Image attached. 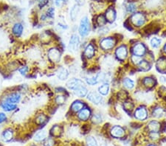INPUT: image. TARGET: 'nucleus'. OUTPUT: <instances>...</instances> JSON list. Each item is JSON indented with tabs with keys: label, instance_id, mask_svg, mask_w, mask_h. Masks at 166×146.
I'll list each match as a JSON object with an SVG mask.
<instances>
[{
	"label": "nucleus",
	"instance_id": "obj_3",
	"mask_svg": "<svg viewBox=\"0 0 166 146\" xmlns=\"http://www.w3.org/2000/svg\"><path fill=\"white\" fill-rule=\"evenodd\" d=\"M80 45V39L77 35L74 34L70 37L69 42V49L73 52H75L78 50Z\"/></svg>",
	"mask_w": 166,
	"mask_h": 146
},
{
	"label": "nucleus",
	"instance_id": "obj_16",
	"mask_svg": "<svg viewBox=\"0 0 166 146\" xmlns=\"http://www.w3.org/2000/svg\"><path fill=\"white\" fill-rule=\"evenodd\" d=\"M116 19V12L112 8H109L106 13V19L109 22H112Z\"/></svg>",
	"mask_w": 166,
	"mask_h": 146
},
{
	"label": "nucleus",
	"instance_id": "obj_47",
	"mask_svg": "<svg viewBox=\"0 0 166 146\" xmlns=\"http://www.w3.org/2000/svg\"><path fill=\"white\" fill-rule=\"evenodd\" d=\"M47 2H48L47 0H40V2H39V7H40V8H43L44 6L47 5Z\"/></svg>",
	"mask_w": 166,
	"mask_h": 146
},
{
	"label": "nucleus",
	"instance_id": "obj_23",
	"mask_svg": "<svg viewBox=\"0 0 166 146\" xmlns=\"http://www.w3.org/2000/svg\"><path fill=\"white\" fill-rule=\"evenodd\" d=\"M84 107V103L81 101H75L74 103L72 104L71 106V109L75 112H80L81 109H83Z\"/></svg>",
	"mask_w": 166,
	"mask_h": 146
},
{
	"label": "nucleus",
	"instance_id": "obj_28",
	"mask_svg": "<svg viewBox=\"0 0 166 146\" xmlns=\"http://www.w3.org/2000/svg\"><path fill=\"white\" fill-rule=\"evenodd\" d=\"M163 109H161V108L160 107H157V108H155V109L153 110V112H152V114L153 116L155 117H157V118H159V117H161L163 115Z\"/></svg>",
	"mask_w": 166,
	"mask_h": 146
},
{
	"label": "nucleus",
	"instance_id": "obj_20",
	"mask_svg": "<svg viewBox=\"0 0 166 146\" xmlns=\"http://www.w3.org/2000/svg\"><path fill=\"white\" fill-rule=\"evenodd\" d=\"M84 55L88 58H91L92 57H93L94 55H95V48H94V47L92 44H89L86 47L85 51H84Z\"/></svg>",
	"mask_w": 166,
	"mask_h": 146
},
{
	"label": "nucleus",
	"instance_id": "obj_40",
	"mask_svg": "<svg viewBox=\"0 0 166 146\" xmlns=\"http://www.w3.org/2000/svg\"><path fill=\"white\" fill-rule=\"evenodd\" d=\"M54 13H55L54 8H49L48 10H47V14H46V16H47V17L53 18V17H54Z\"/></svg>",
	"mask_w": 166,
	"mask_h": 146
},
{
	"label": "nucleus",
	"instance_id": "obj_45",
	"mask_svg": "<svg viewBox=\"0 0 166 146\" xmlns=\"http://www.w3.org/2000/svg\"><path fill=\"white\" fill-rule=\"evenodd\" d=\"M125 108L126 109H129V110H132V108H133V104H132L131 102H126L124 104Z\"/></svg>",
	"mask_w": 166,
	"mask_h": 146
},
{
	"label": "nucleus",
	"instance_id": "obj_39",
	"mask_svg": "<svg viewBox=\"0 0 166 146\" xmlns=\"http://www.w3.org/2000/svg\"><path fill=\"white\" fill-rule=\"evenodd\" d=\"M106 19L103 16H100L98 18V23L100 26H103L106 24Z\"/></svg>",
	"mask_w": 166,
	"mask_h": 146
},
{
	"label": "nucleus",
	"instance_id": "obj_26",
	"mask_svg": "<svg viewBox=\"0 0 166 146\" xmlns=\"http://www.w3.org/2000/svg\"><path fill=\"white\" fill-rule=\"evenodd\" d=\"M2 137H3V140L5 141L8 142L10 140H12L13 138V132L12 131L10 130V129H8L3 133V135H2Z\"/></svg>",
	"mask_w": 166,
	"mask_h": 146
},
{
	"label": "nucleus",
	"instance_id": "obj_50",
	"mask_svg": "<svg viewBox=\"0 0 166 146\" xmlns=\"http://www.w3.org/2000/svg\"><path fill=\"white\" fill-rule=\"evenodd\" d=\"M148 146H155V145H148Z\"/></svg>",
	"mask_w": 166,
	"mask_h": 146
},
{
	"label": "nucleus",
	"instance_id": "obj_6",
	"mask_svg": "<svg viewBox=\"0 0 166 146\" xmlns=\"http://www.w3.org/2000/svg\"><path fill=\"white\" fill-rule=\"evenodd\" d=\"M135 117L139 120H145L148 117V112L144 107H140L136 109L134 112Z\"/></svg>",
	"mask_w": 166,
	"mask_h": 146
},
{
	"label": "nucleus",
	"instance_id": "obj_18",
	"mask_svg": "<svg viewBox=\"0 0 166 146\" xmlns=\"http://www.w3.org/2000/svg\"><path fill=\"white\" fill-rule=\"evenodd\" d=\"M148 127V129L150 130L151 132H158L160 128V124L157 121L153 120V121L149 123Z\"/></svg>",
	"mask_w": 166,
	"mask_h": 146
},
{
	"label": "nucleus",
	"instance_id": "obj_38",
	"mask_svg": "<svg viewBox=\"0 0 166 146\" xmlns=\"http://www.w3.org/2000/svg\"><path fill=\"white\" fill-rule=\"evenodd\" d=\"M56 102L58 104H63L65 102V98L63 95H58L56 98Z\"/></svg>",
	"mask_w": 166,
	"mask_h": 146
},
{
	"label": "nucleus",
	"instance_id": "obj_11",
	"mask_svg": "<svg viewBox=\"0 0 166 146\" xmlns=\"http://www.w3.org/2000/svg\"><path fill=\"white\" fill-rule=\"evenodd\" d=\"M116 55L118 59L120 60H125L128 55L127 49L125 46H121L118 47L116 50Z\"/></svg>",
	"mask_w": 166,
	"mask_h": 146
},
{
	"label": "nucleus",
	"instance_id": "obj_7",
	"mask_svg": "<svg viewBox=\"0 0 166 146\" xmlns=\"http://www.w3.org/2000/svg\"><path fill=\"white\" fill-rule=\"evenodd\" d=\"M87 99L92 102L94 104H99L102 100V98H101V95L96 92H90L87 95Z\"/></svg>",
	"mask_w": 166,
	"mask_h": 146
},
{
	"label": "nucleus",
	"instance_id": "obj_5",
	"mask_svg": "<svg viewBox=\"0 0 166 146\" xmlns=\"http://www.w3.org/2000/svg\"><path fill=\"white\" fill-rule=\"evenodd\" d=\"M48 58L53 62H58L61 58V53L58 49L53 48L49 50Z\"/></svg>",
	"mask_w": 166,
	"mask_h": 146
},
{
	"label": "nucleus",
	"instance_id": "obj_12",
	"mask_svg": "<svg viewBox=\"0 0 166 146\" xmlns=\"http://www.w3.org/2000/svg\"><path fill=\"white\" fill-rule=\"evenodd\" d=\"M91 115V112L88 109H82L78 114V117L81 121H86L89 118Z\"/></svg>",
	"mask_w": 166,
	"mask_h": 146
},
{
	"label": "nucleus",
	"instance_id": "obj_32",
	"mask_svg": "<svg viewBox=\"0 0 166 146\" xmlns=\"http://www.w3.org/2000/svg\"><path fill=\"white\" fill-rule=\"evenodd\" d=\"M139 67L143 71H147L150 69V66H149L148 63L147 61H141L140 63H139Z\"/></svg>",
	"mask_w": 166,
	"mask_h": 146
},
{
	"label": "nucleus",
	"instance_id": "obj_37",
	"mask_svg": "<svg viewBox=\"0 0 166 146\" xmlns=\"http://www.w3.org/2000/svg\"><path fill=\"white\" fill-rule=\"evenodd\" d=\"M126 10H127V11L129 13L134 12L136 11V5H135V4L132 3V2L129 3L127 5V6H126Z\"/></svg>",
	"mask_w": 166,
	"mask_h": 146
},
{
	"label": "nucleus",
	"instance_id": "obj_22",
	"mask_svg": "<svg viewBox=\"0 0 166 146\" xmlns=\"http://www.w3.org/2000/svg\"><path fill=\"white\" fill-rule=\"evenodd\" d=\"M98 92L102 95H107L109 92V85L108 83H105L98 88Z\"/></svg>",
	"mask_w": 166,
	"mask_h": 146
},
{
	"label": "nucleus",
	"instance_id": "obj_48",
	"mask_svg": "<svg viewBox=\"0 0 166 146\" xmlns=\"http://www.w3.org/2000/svg\"><path fill=\"white\" fill-rule=\"evenodd\" d=\"M77 2H78V4H79V5H82V4H84V0H75Z\"/></svg>",
	"mask_w": 166,
	"mask_h": 146
},
{
	"label": "nucleus",
	"instance_id": "obj_13",
	"mask_svg": "<svg viewBox=\"0 0 166 146\" xmlns=\"http://www.w3.org/2000/svg\"><path fill=\"white\" fill-rule=\"evenodd\" d=\"M21 100V95L18 92H15V93H12L7 98V100L9 103H13V104H16V103H19V101Z\"/></svg>",
	"mask_w": 166,
	"mask_h": 146
},
{
	"label": "nucleus",
	"instance_id": "obj_8",
	"mask_svg": "<svg viewBox=\"0 0 166 146\" xmlns=\"http://www.w3.org/2000/svg\"><path fill=\"white\" fill-rule=\"evenodd\" d=\"M82 85H84V82L80 79H77V78H72V79L69 80L67 82V86L72 90H75L76 88Z\"/></svg>",
	"mask_w": 166,
	"mask_h": 146
},
{
	"label": "nucleus",
	"instance_id": "obj_46",
	"mask_svg": "<svg viewBox=\"0 0 166 146\" xmlns=\"http://www.w3.org/2000/svg\"><path fill=\"white\" fill-rule=\"evenodd\" d=\"M55 4H56V7H58V8H61V7L63 5V4H64V0H56Z\"/></svg>",
	"mask_w": 166,
	"mask_h": 146
},
{
	"label": "nucleus",
	"instance_id": "obj_29",
	"mask_svg": "<svg viewBox=\"0 0 166 146\" xmlns=\"http://www.w3.org/2000/svg\"><path fill=\"white\" fill-rule=\"evenodd\" d=\"M160 44H161V40L158 38L154 37L151 40V45L152 46V47H154V48H157V47H160Z\"/></svg>",
	"mask_w": 166,
	"mask_h": 146
},
{
	"label": "nucleus",
	"instance_id": "obj_35",
	"mask_svg": "<svg viewBox=\"0 0 166 146\" xmlns=\"http://www.w3.org/2000/svg\"><path fill=\"white\" fill-rule=\"evenodd\" d=\"M47 117L46 116L43 114H40L39 116L37 117V118H36V123L39 125H42L45 123V122L47 121Z\"/></svg>",
	"mask_w": 166,
	"mask_h": 146
},
{
	"label": "nucleus",
	"instance_id": "obj_51",
	"mask_svg": "<svg viewBox=\"0 0 166 146\" xmlns=\"http://www.w3.org/2000/svg\"><path fill=\"white\" fill-rule=\"evenodd\" d=\"M64 1H65V2H66V1H67V0H64Z\"/></svg>",
	"mask_w": 166,
	"mask_h": 146
},
{
	"label": "nucleus",
	"instance_id": "obj_41",
	"mask_svg": "<svg viewBox=\"0 0 166 146\" xmlns=\"http://www.w3.org/2000/svg\"><path fill=\"white\" fill-rule=\"evenodd\" d=\"M132 61H133L134 64H139V63L141 61V59H140V56H137V55H134L132 58Z\"/></svg>",
	"mask_w": 166,
	"mask_h": 146
},
{
	"label": "nucleus",
	"instance_id": "obj_15",
	"mask_svg": "<svg viewBox=\"0 0 166 146\" xmlns=\"http://www.w3.org/2000/svg\"><path fill=\"white\" fill-rule=\"evenodd\" d=\"M23 25L21 23H16L14 25V26L13 27L12 31L16 37H19L22 34V32H23Z\"/></svg>",
	"mask_w": 166,
	"mask_h": 146
},
{
	"label": "nucleus",
	"instance_id": "obj_21",
	"mask_svg": "<svg viewBox=\"0 0 166 146\" xmlns=\"http://www.w3.org/2000/svg\"><path fill=\"white\" fill-rule=\"evenodd\" d=\"M78 13H79V7L78 5H75L72 8L71 11H70V18H71L72 21L76 20L77 17H78Z\"/></svg>",
	"mask_w": 166,
	"mask_h": 146
},
{
	"label": "nucleus",
	"instance_id": "obj_1",
	"mask_svg": "<svg viewBox=\"0 0 166 146\" xmlns=\"http://www.w3.org/2000/svg\"><path fill=\"white\" fill-rule=\"evenodd\" d=\"M90 30V26H89V19L87 16H84L81 19V22H80L79 25V31L80 35L82 37H85L89 33Z\"/></svg>",
	"mask_w": 166,
	"mask_h": 146
},
{
	"label": "nucleus",
	"instance_id": "obj_2",
	"mask_svg": "<svg viewBox=\"0 0 166 146\" xmlns=\"http://www.w3.org/2000/svg\"><path fill=\"white\" fill-rule=\"evenodd\" d=\"M131 20H132V22L134 25L137 27H140L144 25L145 22H146V18H145V16L143 13H137L132 16Z\"/></svg>",
	"mask_w": 166,
	"mask_h": 146
},
{
	"label": "nucleus",
	"instance_id": "obj_30",
	"mask_svg": "<svg viewBox=\"0 0 166 146\" xmlns=\"http://www.w3.org/2000/svg\"><path fill=\"white\" fill-rule=\"evenodd\" d=\"M157 68L160 69H164L166 68V60L164 58H161L157 64Z\"/></svg>",
	"mask_w": 166,
	"mask_h": 146
},
{
	"label": "nucleus",
	"instance_id": "obj_27",
	"mask_svg": "<svg viewBox=\"0 0 166 146\" xmlns=\"http://www.w3.org/2000/svg\"><path fill=\"white\" fill-rule=\"evenodd\" d=\"M87 143L88 146H98V143L95 137L90 136L87 139Z\"/></svg>",
	"mask_w": 166,
	"mask_h": 146
},
{
	"label": "nucleus",
	"instance_id": "obj_19",
	"mask_svg": "<svg viewBox=\"0 0 166 146\" xmlns=\"http://www.w3.org/2000/svg\"><path fill=\"white\" fill-rule=\"evenodd\" d=\"M69 76V71L66 68H61L58 72V78L61 81H65Z\"/></svg>",
	"mask_w": 166,
	"mask_h": 146
},
{
	"label": "nucleus",
	"instance_id": "obj_33",
	"mask_svg": "<svg viewBox=\"0 0 166 146\" xmlns=\"http://www.w3.org/2000/svg\"><path fill=\"white\" fill-rule=\"evenodd\" d=\"M51 134L54 137H58V136H60V134H61V128L59 127V126H55V127H53L51 130Z\"/></svg>",
	"mask_w": 166,
	"mask_h": 146
},
{
	"label": "nucleus",
	"instance_id": "obj_36",
	"mask_svg": "<svg viewBox=\"0 0 166 146\" xmlns=\"http://www.w3.org/2000/svg\"><path fill=\"white\" fill-rule=\"evenodd\" d=\"M92 120L94 123H95V124H98V123H100L101 122V120H102L101 114H95L92 116Z\"/></svg>",
	"mask_w": 166,
	"mask_h": 146
},
{
	"label": "nucleus",
	"instance_id": "obj_43",
	"mask_svg": "<svg viewBox=\"0 0 166 146\" xmlns=\"http://www.w3.org/2000/svg\"><path fill=\"white\" fill-rule=\"evenodd\" d=\"M28 72V67H23L22 68H21L19 69V72L22 74V75H25L27 74V72Z\"/></svg>",
	"mask_w": 166,
	"mask_h": 146
},
{
	"label": "nucleus",
	"instance_id": "obj_17",
	"mask_svg": "<svg viewBox=\"0 0 166 146\" xmlns=\"http://www.w3.org/2000/svg\"><path fill=\"white\" fill-rule=\"evenodd\" d=\"M1 107L5 112H11V111L15 110L17 106H16V104H13V103H11L6 101V102H3V103H1Z\"/></svg>",
	"mask_w": 166,
	"mask_h": 146
},
{
	"label": "nucleus",
	"instance_id": "obj_14",
	"mask_svg": "<svg viewBox=\"0 0 166 146\" xmlns=\"http://www.w3.org/2000/svg\"><path fill=\"white\" fill-rule=\"evenodd\" d=\"M73 91H74L75 95H77L78 97H80V98H84V97H85L86 95H87V92H88V90H87V88L84 86V85L80 86L79 87L76 88V89Z\"/></svg>",
	"mask_w": 166,
	"mask_h": 146
},
{
	"label": "nucleus",
	"instance_id": "obj_9",
	"mask_svg": "<svg viewBox=\"0 0 166 146\" xmlns=\"http://www.w3.org/2000/svg\"><path fill=\"white\" fill-rule=\"evenodd\" d=\"M133 53L134 55H137V56H143V55L146 53V47L143 45V44L141 43H139L137 44H135L134 47H133Z\"/></svg>",
	"mask_w": 166,
	"mask_h": 146
},
{
	"label": "nucleus",
	"instance_id": "obj_42",
	"mask_svg": "<svg viewBox=\"0 0 166 146\" xmlns=\"http://www.w3.org/2000/svg\"><path fill=\"white\" fill-rule=\"evenodd\" d=\"M7 120V116L5 113H0V123H4Z\"/></svg>",
	"mask_w": 166,
	"mask_h": 146
},
{
	"label": "nucleus",
	"instance_id": "obj_34",
	"mask_svg": "<svg viewBox=\"0 0 166 146\" xmlns=\"http://www.w3.org/2000/svg\"><path fill=\"white\" fill-rule=\"evenodd\" d=\"M86 82L87 84L90 86H95V84H98V81L96 79V77H91V78H86Z\"/></svg>",
	"mask_w": 166,
	"mask_h": 146
},
{
	"label": "nucleus",
	"instance_id": "obj_49",
	"mask_svg": "<svg viewBox=\"0 0 166 146\" xmlns=\"http://www.w3.org/2000/svg\"><path fill=\"white\" fill-rule=\"evenodd\" d=\"M163 50H164V52H165V53H166V44H165V45L164 46V49H163Z\"/></svg>",
	"mask_w": 166,
	"mask_h": 146
},
{
	"label": "nucleus",
	"instance_id": "obj_4",
	"mask_svg": "<svg viewBox=\"0 0 166 146\" xmlns=\"http://www.w3.org/2000/svg\"><path fill=\"white\" fill-rule=\"evenodd\" d=\"M101 47L103 50H109L115 45V41L112 38H106L101 41Z\"/></svg>",
	"mask_w": 166,
	"mask_h": 146
},
{
	"label": "nucleus",
	"instance_id": "obj_25",
	"mask_svg": "<svg viewBox=\"0 0 166 146\" xmlns=\"http://www.w3.org/2000/svg\"><path fill=\"white\" fill-rule=\"evenodd\" d=\"M123 86L126 87L127 89H132L134 87V82L132 80H131L130 78H125L123 80Z\"/></svg>",
	"mask_w": 166,
	"mask_h": 146
},
{
	"label": "nucleus",
	"instance_id": "obj_44",
	"mask_svg": "<svg viewBox=\"0 0 166 146\" xmlns=\"http://www.w3.org/2000/svg\"><path fill=\"white\" fill-rule=\"evenodd\" d=\"M150 137L151 140H157L159 137V134L157 132H151Z\"/></svg>",
	"mask_w": 166,
	"mask_h": 146
},
{
	"label": "nucleus",
	"instance_id": "obj_24",
	"mask_svg": "<svg viewBox=\"0 0 166 146\" xmlns=\"http://www.w3.org/2000/svg\"><path fill=\"white\" fill-rule=\"evenodd\" d=\"M46 136H47V134H46V131H45L44 130L39 131H38V132L35 134L34 140L37 142L42 141V140H44L46 138Z\"/></svg>",
	"mask_w": 166,
	"mask_h": 146
},
{
	"label": "nucleus",
	"instance_id": "obj_31",
	"mask_svg": "<svg viewBox=\"0 0 166 146\" xmlns=\"http://www.w3.org/2000/svg\"><path fill=\"white\" fill-rule=\"evenodd\" d=\"M154 80L151 78H146L143 81V84L147 87H152L154 85Z\"/></svg>",
	"mask_w": 166,
	"mask_h": 146
},
{
	"label": "nucleus",
	"instance_id": "obj_10",
	"mask_svg": "<svg viewBox=\"0 0 166 146\" xmlns=\"http://www.w3.org/2000/svg\"><path fill=\"white\" fill-rule=\"evenodd\" d=\"M111 134L114 137H116V138H120V137H123L125 134V131L120 126H114L113 128L111 130Z\"/></svg>",
	"mask_w": 166,
	"mask_h": 146
}]
</instances>
